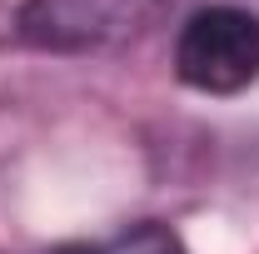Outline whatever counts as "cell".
Segmentation results:
<instances>
[{"instance_id":"7a4b0ae2","label":"cell","mask_w":259,"mask_h":254,"mask_svg":"<svg viewBox=\"0 0 259 254\" xmlns=\"http://www.w3.org/2000/svg\"><path fill=\"white\" fill-rule=\"evenodd\" d=\"M120 15H125V0H30L20 15V30L25 40L50 50H80L105 40L120 25Z\"/></svg>"},{"instance_id":"6da1fadb","label":"cell","mask_w":259,"mask_h":254,"mask_svg":"<svg viewBox=\"0 0 259 254\" xmlns=\"http://www.w3.org/2000/svg\"><path fill=\"white\" fill-rule=\"evenodd\" d=\"M175 70L190 90L239 95L259 80V15L234 5L194 10L175 40Z\"/></svg>"},{"instance_id":"3957f363","label":"cell","mask_w":259,"mask_h":254,"mask_svg":"<svg viewBox=\"0 0 259 254\" xmlns=\"http://www.w3.org/2000/svg\"><path fill=\"white\" fill-rule=\"evenodd\" d=\"M50 254H185V244L160 229V224H135V229H120L110 239H90V244H60Z\"/></svg>"}]
</instances>
